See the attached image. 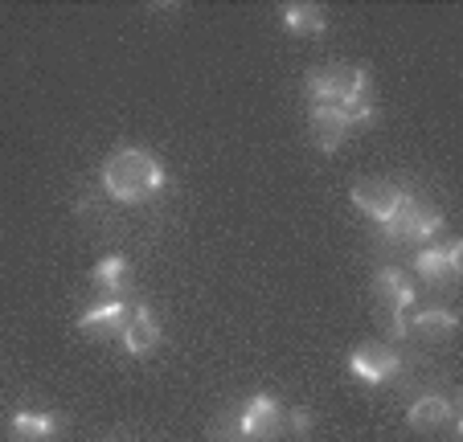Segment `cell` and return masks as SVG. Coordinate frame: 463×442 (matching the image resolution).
Instances as JSON below:
<instances>
[{
	"mask_svg": "<svg viewBox=\"0 0 463 442\" xmlns=\"http://www.w3.org/2000/svg\"><path fill=\"white\" fill-rule=\"evenodd\" d=\"M103 193L119 205H148L168 189V173L148 147H115L99 168Z\"/></svg>",
	"mask_w": 463,
	"mask_h": 442,
	"instance_id": "1",
	"label": "cell"
},
{
	"mask_svg": "<svg viewBox=\"0 0 463 442\" xmlns=\"http://www.w3.org/2000/svg\"><path fill=\"white\" fill-rule=\"evenodd\" d=\"M304 90L312 107H349L357 99H373V74L365 66H316L304 74Z\"/></svg>",
	"mask_w": 463,
	"mask_h": 442,
	"instance_id": "2",
	"label": "cell"
},
{
	"mask_svg": "<svg viewBox=\"0 0 463 442\" xmlns=\"http://www.w3.org/2000/svg\"><path fill=\"white\" fill-rule=\"evenodd\" d=\"M443 226H447L443 209L411 193V197H406V205L398 209L385 226H377V238H382V242H390V246L393 242H398V246H430L439 234H443Z\"/></svg>",
	"mask_w": 463,
	"mask_h": 442,
	"instance_id": "3",
	"label": "cell"
},
{
	"mask_svg": "<svg viewBox=\"0 0 463 442\" xmlns=\"http://www.w3.org/2000/svg\"><path fill=\"white\" fill-rule=\"evenodd\" d=\"M242 442H279L288 430V406L275 393H250L242 406H230Z\"/></svg>",
	"mask_w": 463,
	"mask_h": 442,
	"instance_id": "4",
	"label": "cell"
},
{
	"mask_svg": "<svg viewBox=\"0 0 463 442\" xmlns=\"http://www.w3.org/2000/svg\"><path fill=\"white\" fill-rule=\"evenodd\" d=\"M411 189L402 181H385V176H361L357 184L349 189V201L361 217H369L373 226H385L398 209L406 205Z\"/></svg>",
	"mask_w": 463,
	"mask_h": 442,
	"instance_id": "5",
	"label": "cell"
},
{
	"mask_svg": "<svg viewBox=\"0 0 463 442\" xmlns=\"http://www.w3.org/2000/svg\"><path fill=\"white\" fill-rule=\"evenodd\" d=\"M345 364H349V373L357 377L361 385H369V390L390 385L393 377L402 373V356H398V348L385 344V340H365V344H357L345 356Z\"/></svg>",
	"mask_w": 463,
	"mask_h": 442,
	"instance_id": "6",
	"label": "cell"
},
{
	"mask_svg": "<svg viewBox=\"0 0 463 442\" xmlns=\"http://www.w3.org/2000/svg\"><path fill=\"white\" fill-rule=\"evenodd\" d=\"M406 426L419 434H430V430H439V426H451L455 442H459V434H463L459 398H451V393H422V398H414L411 409H406Z\"/></svg>",
	"mask_w": 463,
	"mask_h": 442,
	"instance_id": "7",
	"label": "cell"
},
{
	"mask_svg": "<svg viewBox=\"0 0 463 442\" xmlns=\"http://www.w3.org/2000/svg\"><path fill=\"white\" fill-rule=\"evenodd\" d=\"M414 270H419V278H427L430 287L451 291L459 270H463V242L451 238V242H443V246H435V242L422 246V250L414 254Z\"/></svg>",
	"mask_w": 463,
	"mask_h": 442,
	"instance_id": "8",
	"label": "cell"
},
{
	"mask_svg": "<svg viewBox=\"0 0 463 442\" xmlns=\"http://www.w3.org/2000/svg\"><path fill=\"white\" fill-rule=\"evenodd\" d=\"M160 340H165V324L156 320V312H152L148 304H136V307H131L128 328L119 332L123 353L136 356V361H148V356L160 348Z\"/></svg>",
	"mask_w": 463,
	"mask_h": 442,
	"instance_id": "9",
	"label": "cell"
},
{
	"mask_svg": "<svg viewBox=\"0 0 463 442\" xmlns=\"http://www.w3.org/2000/svg\"><path fill=\"white\" fill-rule=\"evenodd\" d=\"M128 320H131V304L128 295H119V299H95L90 307H82L74 328L87 332V336H119L128 328Z\"/></svg>",
	"mask_w": 463,
	"mask_h": 442,
	"instance_id": "10",
	"label": "cell"
},
{
	"mask_svg": "<svg viewBox=\"0 0 463 442\" xmlns=\"http://www.w3.org/2000/svg\"><path fill=\"white\" fill-rule=\"evenodd\" d=\"M61 418L53 409H13L5 422V438L9 442H58Z\"/></svg>",
	"mask_w": 463,
	"mask_h": 442,
	"instance_id": "11",
	"label": "cell"
},
{
	"mask_svg": "<svg viewBox=\"0 0 463 442\" xmlns=\"http://www.w3.org/2000/svg\"><path fill=\"white\" fill-rule=\"evenodd\" d=\"M373 299L382 312H411L419 291H414V278H406L402 267H382L373 275Z\"/></svg>",
	"mask_w": 463,
	"mask_h": 442,
	"instance_id": "12",
	"label": "cell"
},
{
	"mask_svg": "<svg viewBox=\"0 0 463 442\" xmlns=\"http://www.w3.org/2000/svg\"><path fill=\"white\" fill-rule=\"evenodd\" d=\"M307 131H312V144L320 147V152H341L345 139H349V119H345L341 107H312L307 111Z\"/></svg>",
	"mask_w": 463,
	"mask_h": 442,
	"instance_id": "13",
	"label": "cell"
},
{
	"mask_svg": "<svg viewBox=\"0 0 463 442\" xmlns=\"http://www.w3.org/2000/svg\"><path fill=\"white\" fill-rule=\"evenodd\" d=\"M459 328V315L451 307H422V312H406V332L419 340H430V344H447Z\"/></svg>",
	"mask_w": 463,
	"mask_h": 442,
	"instance_id": "14",
	"label": "cell"
},
{
	"mask_svg": "<svg viewBox=\"0 0 463 442\" xmlns=\"http://www.w3.org/2000/svg\"><path fill=\"white\" fill-rule=\"evenodd\" d=\"M90 283H95L99 299H119V295H128V283H131L128 254H103V259L90 267Z\"/></svg>",
	"mask_w": 463,
	"mask_h": 442,
	"instance_id": "15",
	"label": "cell"
},
{
	"mask_svg": "<svg viewBox=\"0 0 463 442\" xmlns=\"http://www.w3.org/2000/svg\"><path fill=\"white\" fill-rule=\"evenodd\" d=\"M279 21H283V29L296 37H324V29H328L324 9L320 5H307V0H288L279 9Z\"/></svg>",
	"mask_w": 463,
	"mask_h": 442,
	"instance_id": "16",
	"label": "cell"
},
{
	"mask_svg": "<svg viewBox=\"0 0 463 442\" xmlns=\"http://www.w3.org/2000/svg\"><path fill=\"white\" fill-rule=\"evenodd\" d=\"M288 426H291V434H296L299 442H307L316 434V414L307 406H299V409H288Z\"/></svg>",
	"mask_w": 463,
	"mask_h": 442,
	"instance_id": "17",
	"label": "cell"
},
{
	"mask_svg": "<svg viewBox=\"0 0 463 442\" xmlns=\"http://www.w3.org/2000/svg\"><path fill=\"white\" fill-rule=\"evenodd\" d=\"M103 442H123V438H103Z\"/></svg>",
	"mask_w": 463,
	"mask_h": 442,
	"instance_id": "18",
	"label": "cell"
}]
</instances>
